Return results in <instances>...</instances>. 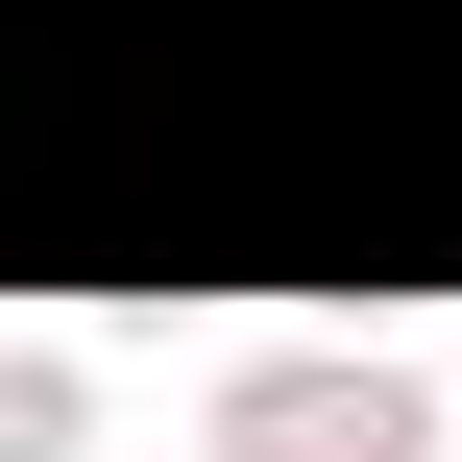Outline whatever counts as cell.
I'll use <instances>...</instances> for the list:
<instances>
[{"label": "cell", "mask_w": 462, "mask_h": 462, "mask_svg": "<svg viewBox=\"0 0 462 462\" xmlns=\"http://www.w3.org/2000/svg\"><path fill=\"white\" fill-rule=\"evenodd\" d=\"M219 462H414V365H244Z\"/></svg>", "instance_id": "obj_1"}, {"label": "cell", "mask_w": 462, "mask_h": 462, "mask_svg": "<svg viewBox=\"0 0 462 462\" xmlns=\"http://www.w3.org/2000/svg\"><path fill=\"white\" fill-rule=\"evenodd\" d=\"M0 462H73V390L49 365H0Z\"/></svg>", "instance_id": "obj_2"}]
</instances>
